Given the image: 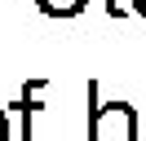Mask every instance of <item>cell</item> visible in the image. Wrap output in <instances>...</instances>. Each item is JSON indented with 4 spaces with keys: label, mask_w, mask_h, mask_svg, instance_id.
I'll return each instance as SVG.
<instances>
[{
    "label": "cell",
    "mask_w": 146,
    "mask_h": 141,
    "mask_svg": "<svg viewBox=\"0 0 146 141\" xmlns=\"http://www.w3.org/2000/svg\"><path fill=\"white\" fill-rule=\"evenodd\" d=\"M106 9H111V18H119V13H124V5H119V0H106Z\"/></svg>",
    "instance_id": "5"
},
{
    "label": "cell",
    "mask_w": 146,
    "mask_h": 141,
    "mask_svg": "<svg viewBox=\"0 0 146 141\" xmlns=\"http://www.w3.org/2000/svg\"><path fill=\"white\" fill-rule=\"evenodd\" d=\"M0 141H9V115L0 110Z\"/></svg>",
    "instance_id": "4"
},
{
    "label": "cell",
    "mask_w": 146,
    "mask_h": 141,
    "mask_svg": "<svg viewBox=\"0 0 146 141\" xmlns=\"http://www.w3.org/2000/svg\"><path fill=\"white\" fill-rule=\"evenodd\" d=\"M40 97H44V79H27V84H22V97L13 101V106H18V115H22V141H31V119L44 110Z\"/></svg>",
    "instance_id": "2"
},
{
    "label": "cell",
    "mask_w": 146,
    "mask_h": 141,
    "mask_svg": "<svg viewBox=\"0 0 146 141\" xmlns=\"http://www.w3.org/2000/svg\"><path fill=\"white\" fill-rule=\"evenodd\" d=\"M133 9H137V13H142V18H146V0H133Z\"/></svg>",
    "instance_id": "6"
},
{
    "label": "cell",
    "mask_w": 146,
    "mask_h": 141,
    "mask_svg": "<svg viewBox=\"0 0 146 141\" xmlns=\"http://www.w3.org/2000/svg\"><path fill=\"white\" fill-rule=\"evenodd\" d=\"M89 141H137V110L128 101H98V79L89 84Z\"/></svg>",
    "instance_id": "1"
},
{
    "label": "cell",
    "mask_w": 146,
    "mask_h": 141,
    "mask_svg": "<svg viewBox=\"0 0 146 141\" xmlns=\"http://www.w3.org/2000/svg\"><path fill=\"white\" fill-rule=\"evenodd\" d=\"M84 5H89V0H40V13H49V18H75V13H84Z\"/></svg>",
    "instance_id": "3"
}]
</instances>
